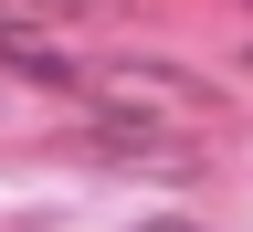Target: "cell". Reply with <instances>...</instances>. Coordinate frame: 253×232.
<instances>
[{
  "label": "cell",
  "mask_w": 253,
  "mask_h": 232,
  "mask_svg": "<svg viewBox=\"0 0 253 232\" xmlns=\"http://www.w3.org/2000/svg\"><path fill=\"white\" fill-rule=\"evenodd\" d=\"M137 232H190V222H137Z\"/></svg>",
  "instance_id": "obj_2"
},
{
  "label": "cell",
  "mask_w": 253,
  "mask_h": 232,
  "mask_svg": "<svg viewBox=\"0 0 253 232\" xmlns=\"http://www.w3.org/2000/svg\"><path fill=\"white\" fill-rule=\"evenodd\" d=\"M63 95H84L106 127H169V138H211L221 95L190 85L179 63H63Z\"/></svg>",
  "instance_id": "obj_1"
}]
</instances>
